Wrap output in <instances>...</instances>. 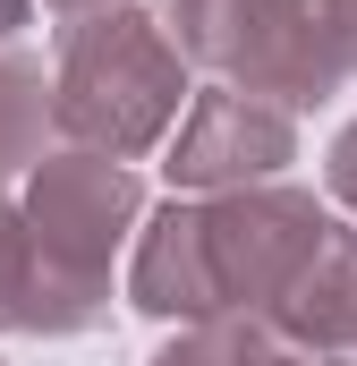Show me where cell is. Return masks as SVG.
Segmentation results:
<instances>
[{
    "label": "cell",
    "instance_id": "9c48e42d",
    "mask_svg": "<svg viewBox=\"0 0 357 366\" xmlns=\"http://www.w3.org/2000/svg\"><path fill=\"white\" fill-rule=\"evenodd\" d=\"M51 128H60V102H51L43 60L17 51V43H0V179L9 171H34Z\"/></svg>",
    "mask_w": 357,
    "mask_h": 366
},
{
    "label": "cell",
    "instance_id": "3957f363",
    "mask_svg": "<svg viewBox=\"0 0 357 366\" xmlns=\"http://www.w3.org/2000/svg\"><path fill=\"white\" fill-rule=\"evenodd\" d=\"M204 204V264L221 315H272V298L298 281L315 256V239L332 230V213L306 187H238V196H196Z\"/></svg>",
    "mask_w": 357,
    "mask_h": 366
},
{
    "label": "cell",
    "instance_id": "4fadbf2b",
    "mask_svg": "<svg viewBox=\"0 0 357 366\" xmlns=\"http://www.w3.org/2000/svg\"><path fill=\"white\" fill-rule=\"evenodd\" d=\"M323 179H332V204L357 222V119L332 137V154H323Z\"/></svg>",
    "mask_w": 357,
    "mask_h": 366
},
{
    "label": "cell",
    "instance_id": "52a82bcc",
    "mask_svg": "<svg viewBox=\"0 0 357 366\" xmlns=\"http://www.w3.org/2000/svg\"><path fill=\"white\" fill-rule=\"evenodd\" d=\"M264 324L289 332L298 350H323V358H349L357 350V222L332 213V230L315 239V256H306L298 281L272 298Z\"/></svg>",
    "mask_w": 357,
    "mask_h": 366
},
{
    "label": "cell",
    "instance_id": "7c38bea8",
    "mask_svg": "<svg viewBox=\"0 0 357 366\" xmlns=\"http://www.w3.org/2000/svg\"><path fill=\"white\" fill-rule=\"evenodd\" d=\"M247 366H341V358H323V350H298L289 332H272L264 315H256V332H247Z\"/></svg>",
    "mask_w": 357,
    "mask_h": 366
},
{
    "label": "cell",
    "instance_id": "9a60e30c",
    "mask_svg": "<svg viewBox=\"0 0 357 366\" xmlns=\"http://www.w3.org/2000/svg\"><path fill=\"white\" fill-rule=\"evenodd\" d=\"M17 26H26V0H0V43H9Z\"/></svg>",
    "mask_w": 357,
    "mask_h": 366
},
{
    "label": "cell",
    "instance_id": "30bf717a",
    "mask_svg": "<svg viewBox=\"0 0 357 366\" xmlns=\"http://www.w3.org/2000/svg\"><path fill=\"white\" fill-rule=\"evenodd\" d=\"M256 315H221V324H178V341L154 350V366H247Z\"/></svg>",
    "mask_w": 357,
    "mask_h": 366
},
{
    "label": "cell",
    "instance_id": "ba28073f",
    "mask_svg": "<svg viewBox=\"0 0 357 366\" xmlns=\"http://www.w3.org/2000/svg\"><path fill=\"white\" fill-rule=\"evenodd\" d=\"M162 26L187 51V69H213L221 86H256L281 26V0H162Z\"/></svg>",
    "mask_w": 357,
    "mask_h": 366
},
{
    "label": "cell",
    "instance_id": "8992f818",
    "mask_svg": "<svg viewBox=\"0 0 357 366\" xmlns=\"http://www.w3.org/2000/svg\"><path fill=\"white\" fill-rule=\"evenodd\" d=\"M128 298L162 324H221L213 298V264H204V204L171 196L162 213H145L136 256H128Z\"/></svg>",
    "mask_w": 357,
    "mask_h": 366
},
{
    "label": "cell",
    "instance_id": "6da1fadb",
    "mask_svg": "<svg viewBox=\"0 0 357 366\" xmlns=\"http://www.w3.org/2000/svg\"><path fill=\"white\" fill-rule=\"evenodd\" d=\"M26 213V298H17V332L69 341L111 324V264L119 247H136L145 230V187L119 154H43L34 179L17 196Z\"/></svg>",
    "mask_w": 357,
    "mask_h": 366
},
{
    "label": "cell",
    "instance_id": "5bb4252c",
    "mask_svg": "<svg viewBox=\"0 0 357 366\" xmlns=\"http://www.w3.org/2000/svg\"><path fill=\"white\" fill-rule=\"evenodd\" d=\"M43 9H60V17H94V9H119V0H43Z\"/></svg>",
    "mask_w": 357,
    "mask_h": 366
},
{
    "label": "cell",
    "instance_id": "8fae6325",
    "mask_svg": "<svg viewBox=\"0 0 357 366\" xmlns=\"http://www.w3.org/2000/svg\"><path fill=\"white\" fill-rule=\"evenodd\" d=\"M17 298H26V213L0 196V332H17Z\"/></svg>",
    "mask_w": 357,
    "mask_h": 366
},
{
    "label": "cell",
    "instance_id": "5b68a950",
    "mask_svg": "<svg viewBox=\"0 0 357 366\" xmlns=\"http://www.w3.org/2000/svg\"><path fill=\"white\" fill-rule=\"evenodd\" d=\"M357 77V0H281V26H272V51L256 69L264 102L298 111V102H323Z\"/></svg>",
    "mask_w": 357,
    "mask_h": 366
},
{
    "label": "cell",
    "instance_id": "277c9868",
    "mask_svg": "<svg viewBox=\"0 0 357 366\" xmlns=\"http://www.w3.org/2000/svg\"><path fill=\"white\" fill-rule=\"evenodd\" d=\"M298 162V111H281L247 86H204L171 128V187L178 196H238V187H272Z\"/></svg>",
    "mask_w": 357,
    "mask_h": 366
},
{
    "label": "cell",
    "instance_id": "7a4b0ae2",
    "mask_svg": "<svg viewBox=\"0 0 357 366\" xmlns=\"http://www.w3.org/2000/svg\"><path fill=\"white\" fill-rule=\"evenodd\" d=\"M51 102H60V128L94 145V154H154L171 145V128L187 119V51L171 43L162 9H94V17H69L60 34V69H51Z\"/></svg>",
    "mask_w": 357,
    "mask_h": 366
}]
</instances>
